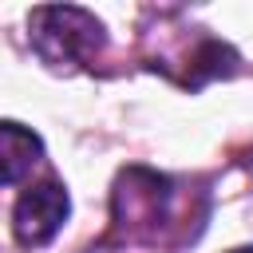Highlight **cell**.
Masks as SVG:
<instances>
[{
	"label": "cell",
	"mask_w": 253,
	"mask_h": 253,
	"mask_svg": "<svg viewBox=\"0 0 253 253\" xmlns=\"http://www.w3.org/2000/svg\"><path fill=\"white\" fill-rule=\"evenodd\" d=\"M4 138V186H16L24 178V170H32V162H40L43 146L32 130H24L20 123H4L0 130Z\"/></svg>",
	"instance_id": "obj_4"
},
{
	"label": "cell",
	"mask_w": 253,
	"mask_h": 253,
	"mask_svg": "<svg viewBox=\"0 0 253 253\" xmlns=\"http://www.w3.org/2000/svg\"><path fill=\"white\" fill-rule=\"evenodd\" d=\"M111 210H115V229L126 241H146V245H174V229L186 241H194L198 233L190 225H182V210H178V186L166 174H154L146 166H126L115 182L111 194Z\"/></svg>",
	"instance_id": "obj_1"
},
{
	"label": "cell",
	"mask_w": 253,
	"mask_h": 253,
	"mask_svg": "<svg viewBox=\"0 0 253 253\" xmlns=\"http://www.w3.org/2000/svg\"><path fill=\"white\" fill-rule=\"evenodd\" d=\"M28 40L47 67L63 71L99 55V47L107 43V32L87 8L55 4V8H36L28 16Z\"/></svg>",
	"instance_id": "obj_2"
},
{
	"label": "cell",
	"mask_w": 253,
	"mask_h": 253,
	"mask_svg": "<svg viewBox=\"0 0 253 253\" xmlns=\"http://www.w3.org/2000/svg\"><path fill=\"white\" fill-rule=\"evenodd\" d=\"M233 253H253V245H245V249H233Z\"/></svg>",
	"instance_id": "obj_5"
},
{
	"label": "cell",
	"mask_w": 253,
	"mask_h": 253,
	"mask_svg": "<svg viewBox=\"0 0 253 253\" xmlns=\"http://www.w3.org/2000/svg\"><path fill=\"white\" fill-rule=\"evenodd\" d=\"M67 213H71V198H67L63 182H55V178L32 182L12 206V233L24 249H40L63 229Z\"/></svg>",
	"instance_id": "obj_3"
}]
</instances>
